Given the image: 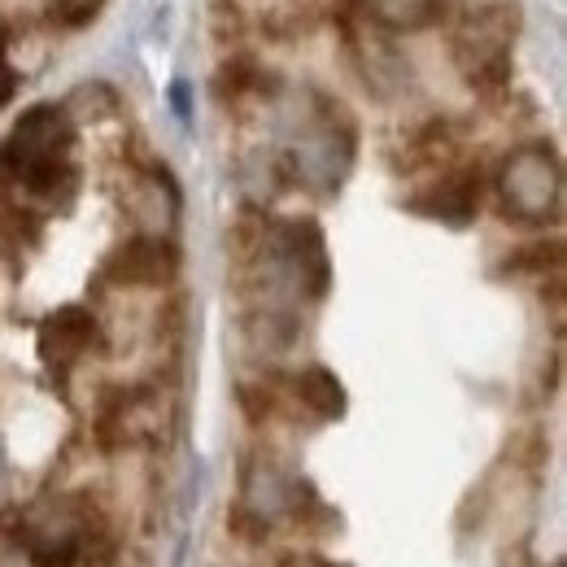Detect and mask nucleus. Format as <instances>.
<instances>
[{"label": "nucleus", "mask_w": 567, "mask_h": 567, "mask_svg": "<svg viewBox=\"0 0 567 567\" xmlns=\"http://www.w3.org/2000/svg\"><path fill=\"white\" fill-rule=\"evenodd\" d=\"M79 127L74 114L58 101L31 105L13 132L0 141V184L31 202L71 206L79 193V166L71 162Z\"/></svg>", "instance_id": "1"}, {"label": "nucleus", "mask_w": 567, "mask_h": 567, "mask_svg": "<svg viewBox=\"0 0 567 567\" xmlns=\"http://www.w3.org/2000/svg\"><path fill=\"white\" fill-rule=\"evenodd\" d=\"M519 31V4H481L463 13L454 31V66L463 83L481 96H494L511 83V44Z\"/></svg>", "instance_id": "2"}, {"label": "nucleus", "mask_w": 567, "mask_h": 567, "mask_svg": "<svg viewBox=\"0 0 567 567\" xmlns=\"http://www.w3.org/2000/svg\"><path fill=\"white\" fill-rule=\"evenodd\" d=\"M497 197L515 223H550L564 202V166L550 144H519L497 166Z\"/></svg>", "instance_id": "3"}, {"label": "nucleus", "mask_w": 567, "mask_h": 567, "mask_svg": "<svg viewBox=\"0 0 567 567\" xmlns=\"http://www.w3.org/2000/svg\"><path fill=\"white\" fill-rule=\"evenodd\" d=\"M166 432H171V402L157 384H132V389L110 393L92 424V436L105 454L153 450L166 441Z\"/></svg>", "instance_id": "4"}, {"label": "nucleus", "mask_w": 567, "mask_h": 567, "mask_svg": "<svg viewBox=\"0 0 567 567\" xmlns=\"http://www.w3.org/2000/svg\"><path fill=\"white\" fill-rule=\"evenodd\" d=\"M267 254L276 258L280 276H288L292 292L306 301H323L332 288V262H328V240L315 218H284L267 236Z\"/></svg>", "instance_id": "5"}, {"label": "nucleus", "mask_w": 567, "mask_h": 567, "mask_svg": "<svg viewBox=\"0 0 567 567\" xmlns=\"http://www.w3.org/2000/svg\"><path fill=\"white\" fill-rule=\"evenodd\" d=\"M105 350H110V337L87 306H58L40 323V358L49 362V371L58 375L62 389H66V371L79 358L105 354Z\"/></svg>", "instance_id": "6"}, {"label": "nucleus", "mask_w": 567, "mask_h": 567, "mask_svg": "<svg viewBox=\"0 0 567 567\" xmlns=\"http://www.w3.org/2000/svg\"><path fill=\"white\" fill-rule=\"evenodd\" d=\"M179 276V245L171 236H132L101 262V280L123 288H166Z\"/></svg>", "instance_id": "7"}, {"label": "nucleus", "mask_w": 567, "mask_h": 567, "mask_svg": "<svg viewBox=\"0 0 567 567\" xmlns=\"http://www.w3.org/2000/svg\"><path fill=\"white\" fill-rule=\"evenodd\" d=\"M411 214L436 218L445 227H467L481 214V171L476 166H454L445 171L436 184H427L424 193H415L406 202Z\"/></svg>", "instance_id": "8"}, {"label": "nucleus", "mask_w": 567, "mask_h": 567, "mask_svg": "<svg viewBox=\"0 0 567 567\" xmlns=\"http://www.w3.org/2000/svg\"><path fill=\"white\" fill-rule=\"evenodd\" d=\"M127 214L141 227V236H171L179 218V184L166 166H144V175L127 193Z\"/></svg>", "instance_id": "9"}, {"label": "nucleus", "mask_w": 567, "mask_h": 567, "mask_svg": "<svg viewBox=\"0 0 567 567\" xmlns=\"http://www.w3.org/2000/svg\"><path fill=\"white\" fill-rule=\"evenodd\" d=\"M454 13V0H362V22L380 35H415Z\"/></svg>", "instance_id": "10"}, {"label": "nucleus", "mask_w": 567, "mask_h": 567, "mask_svg": "<svg viewBox=\"0 0 567 567\" xmlns=\"http://www.w3.org/2000/svg\"><path fill=\"white\" fill-rule=\"evenodd\" d=\"M284 389H288V398L297 402V411H310L319 424H332V420H341L346 415V406H350V398H346V384L337 380V371H328V367H301V371H288L284 375Z\"/></svg>", "instance_id": "11"}, {"label": "nucleus", "mask_w": 567, "mask_h": 567, "mask_svg": "<svg viewBox=\"0 0 567 567\" xmlns=\"http://www.w3.org/2000/svg\"><path fill=\"white\" fill-rule=\"evenodd\" d=\"M214 96L218 101H276L280 96V74L254 53H231L214 71Z\"/></svg>", "instance_id": "12"}, {"label": "nucleus", "mask_w": 567, "mask_h": 567, "mask_svg": "<svg viewBox=\"0 0 567 567\" xmlns=\"http://www.w3.org/2000/svg\"><path fill=\"white\" fill-rule=\"evenodd\" d=\"M292 481L297 476H284L271 458H245V472H240V506H249L254 515H262L267 524L288 515L292 506Z\"/></svg>", "instance_id": "13"}, {"label": "nucleus", "mask_w": 567, "mask_h": 567, "mask_svg": "<svg viewBox=\"0 0 567 567\" xmlns=\"http://www.w3.org/2000/svg\"><path fill=\"white\" fill-rule=\"evenodd\" d=\"M458 144V127L450 118H427L420 123L406 144H402V157H398V171H424V166H441Z\"/></svg>", "instance_id": "14"}, {"label": "nucleus", "mask_w": 567, "mask_h": 567, "mask_svg": "<svg viewBox=\"0 0 567 567\" xmlns=\"http://www.w3.org/2000/svg\"><path fill=\"white\" fill-rule=\"evenodd\" d=\"M254 337H258L262 346H271V350H288V346L301 337V328H297V319H292L288 310L267 306V310L254 315Z\"/></svg>", "instance_id": "15"}, {"label": "nucleus", "mask_w": 567, "mask_h": 567, "mask_svg": "<svg viewBox=\"0 0 567 567\" xmlns=\"http://www.w3.org/2000/svg\"><path fill=\"white\" fill-rule=\"evenodd\" d=\"M506 271L511 276H524V271H564V245L559 240H537V245H528V249H519V254H511V262H506Z\"/></svg>", "instance_id": "16"}, {"label": "nucleus", "mask_w": 567, "mask_h": 567, "mask_svg": "<svg viewBox=\"0 0 567 567\" xmlns=\"http://www.w3.org/2000/svg\"><path fill=\"white\" fill-rule=\"evenodd\" d=\"M105 0H44V18L62 31H83L87 22H96Z\"/></svg>", "instance_id": "17"}, {"label": "nucleus", "mask_w": 567, "mask_h": 567, "mask_svg": "<svg viewBox=\"0 0 567 567\" xmlns=\"http://www.w3.org/2000/svg\"><path fill=\"white\" fill-rule=\"evenodd\" d=\"M0 567H31L22 542V511H0Z\"/></svg>", "instance_id": "18"}, {"label": "nucleus", "mask_w": 567, "mask_h": 567, "mask_svg": "<svg viewBox=\"0 0 567 567\" xmlns=\"http://www.w3.org/2000/svg\"><path fill=\"white\" fill-rule=\"evenodd\" d=\"M118 105V96H114V87L110 83H79L71 92V101H66V110H92V118H101V114H110Z\"/></svg>", "instance_id": "19"}, {"label": "nucleus", "mask_w": 567, "mask_h": 567, "mask_svg": "<svg viewBox=\"0 0 567 567\" xmlns=\"http://www.w3.org/2000/svg\"><path fill=\"white\" fill-rule=\"evenodd\" d=\"M227 528L236 533V537H245V542H267L271 537V524L262 519V515H254L249 506H231V515H227Z\"/></svg>", "instance_id": "20"}, {"label": "nucleus", "mask_w": 567, "mask_h": 567, "mask_svg": "<svg viewBox=\"0 0 567 567\" xmlns=\"http://www.w3.org/2000/svg\"><path fill=\"white\" fill-rule=\"evenodd\" d=\"M13 92H18V74H13V66L0 58V110L13 101Z\"/></svg>", "instance_id": "21"}, {"label": "nucleus", "mask_w": 567, "mask_h": 567, "mask_svg": "<svg viewBox=\"0 0 567 567\" xmlns=\"http://www.w3.org/2000/svg\"><path fill=\"white\" fill-rule=\"evenodd\" d=\"M171 105H175V114L179 118H188L193 114V105H188V83L179 79V83H171Z\"/></svg>", "instance_id": "22"}, {"label": "nucleus", "mask_w": 567, "mask_h": 567, "mask_svg": "<svg viewBox=\"0 0 567 567\" xmlns=\"http://www.w3.org/2000/svg\"><path fill=\"white\" fill-rule=\"evenodd\" d=\"M9 497V463H4V450H0V506Z\"/></svg>", "instance_id": "23"}, {"label": "nucleus", "mask_w": 567, "mask_h": 567, "mask_svg": "<svg viewBox=\"0 0 567 567\" xmlns=\"http://www.w3.org/2000/svg\"><path fill=\"white\" fill-rule=\"evenodd\" d=\"M319 567H346V564H328V559H319Z\"/></svg>", "instance_id": "24"}, {"label": "nucleus", "mask_w": 567, "mask_h": 567, "mask_svg": "<svg viewBox=\"0 0 567 567\" xmlns=\"http://www.w3.org/2000/svg\"><path fill=\"white\" fill-rule=\"evenodd\" d=\"M555 567H559V564H555Z\"/></svg>", "instance_id": "25"}]
</instances>
